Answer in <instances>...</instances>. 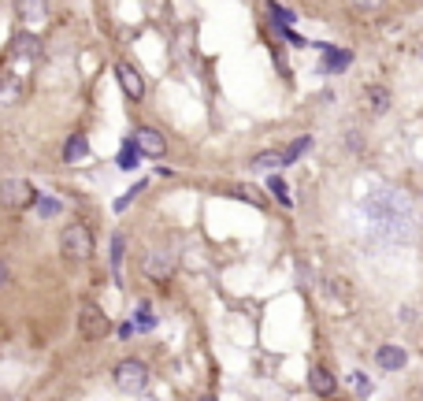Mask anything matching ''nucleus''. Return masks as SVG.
Wrapping results in <instances>:
<instances>
[{
	"instance_id": "24",
	"label": "nucleus",
	"mask_w": 423,
	"mask_h": 401,
	"mask_svg": "<svg viewBox=\"0 0 423 401\" xmlns=\"http://www.w3.org/2000/svg\"><path fill=\"white\" fill-rule=\"evenodd\" d=\"M353 387L356 394H371V379H364V371H353Z\"/></svg>"
},
{
	"instance_id": "20",
	"label": "nucleus",
	"mask_w": 423,
	"mask_h": 401,
	"mask_svg": "<svg viewBox=\"0 0 423 401\" xmlns=\"http://www.w3.org/2000/svg\"><path fill=\"white\" fill-rule=\"evenodd\" d=\"M268 190L282 200V205H290V200H293V197H290V186H286V182H282L279 175H271V179H268Z\"/></svg>"
},
{
	"instance_id": "9",
	"label": "nucleus",
	"mask_w": 423,
	"mask_h": 401,
	"mask_svg": "<svg viewBox=\"0 0 423 401\" xmlns=\"http://www.w3.org/2000/svg\"><path fill=\"white\" fill-rule=\"evenodd\" d=\"M375 360H379V368H386V371H398V368L409 364V353H404L401 345H379Z\"/></svg>"
},
{
	"instance_id": "27",
	"label": "nucleus",
	"mask_w": 423,
	"mask_h": 401,
	"mask_svg": "<svg viewBox=\"0 0 423 401\" xmlns=\"http://www.w3.org/2000/svg\"><path fill=\"white\" fill-rule=\"evenodd\" d=\"M201 401H216V398H201Z\"/></svg>"
},
{
	"instance_id": "7",
	"label": "nucleus",
	"mask_w": 423,
	"mask_h": 401,
	"mask_svg": "<svg viewBox=\"0 0 423 401\" xmlns=\"http://www.w3.org/2000/svg\"><path fill=\"white\" fill-rule=\"evenodd\" d=\"M115 78H119V86H123V93L130 97V100H141L145 97V78H141V71H137L134 63L119 60L115 63Z\"/></svg>"
},
{
	"instance_id": "15",
	"label": "nucleus",
	"mask_w": 423,
	"mask_h": 401,
	"mask_svg": "<svg viewBox=\"0 0 423 401\" xmlns=\"http://www.w3.org/2000/svg\"><path fill=\"white\" fill-rule=\"evenodd\" d=\"M286 163V157L282 152H260V157H253V171H275Z\"/></svg>"
},
{
	"instance_id": "2",
	"label": "nucleus",
	"mask_w": 423,
	"mask_h": 401,
	"mask_svg": "<svg viewBox=\"0 0 423 401\" xmlns=\"http://www.w3.org/2000/svg\"><path fill=\"white\" fill-rule=\"evenodd\" d=\"M112 379H115V387L123 390V394H141V390L149 387V368H145L141 360H119Z\"/></svg>"
},
{
	"instance_id": "1",
	"label": "nucleus",
	"mask_w": 423,
	"mask_h": 401,
	"mask_svg": "<svg viewBox=\"0 0 423 401\" xmlns=\"http://www.w3.org/2000/svg\"><path fill=\"white\" fill-rule=\"evenodd\" d=\"M60 249L67 260H89L93 257V234L86 223H67L60 234Z\"/></svg>"
},
{
	"instance_id": "21",
	"label": "nucleus",
	"mask_w": 423,
	"mask_h": 401,
	"mask_svg": "<svg viewBox=\"0 0 423 401\" xmlns=\"http://www.w3.org/2000/svg\"><path fill=\"white\" fill-rule=\"evenodd\" d=\"M134 163H137V145H134V141H126V145H123V152H119V168L130 171Z\"/></svg>"
},
{
	"instance_id": "4",
	"label": "nucleus",
	"mask_w": 423,
	"mask_h": 401,
	"mask_svg": "<svg viewBox=\"0 0 423 401\" xmlns=\"http://www.w3.org/2000/svg\"><path fill=\"white\" fill-rule=\"evenodd\" d=\"M0 205L30 208V205H38V190H34L26 179H4V182H0Z\"/></svg>"
},
{
	"instance_id": "3",
	"label": "nucleus",
	"mask_w": 423,
	"mask_h": 401,
	"mask_svg": "<svg viewBox=\"0 0 423 401\" xmlns=\"http://www.w3.org/2000/svg\"><path fill=\"white\" fill-rule=\"evenodd\" d=\"M108 331H112V320H108V316L100 312L97 305H82V308H78V334H82L86 342L108 339Z\"/></svg>"
},
{
	"instance_id": "16",
	"label": "nucleus",
	"mask_w": 423,
	"mask_h": 401,
	"mask_svg": "<svg viewBox=\"0 0 423 401\" xmlns=\"http://www.w3.org/2000/svg\"><path fill=\"white\" fill-rule=\"evenodd\" d=\"M134 323L141 327V331H152V327H156V316H152V305H149V301H141V305L134 308Z\"/></svg>"
},
{
	"instance_id": "14",
	"label": "nucleus",
	"mask_w": 423,
	"mask_h": 401,
	"mask_svg": "<svg viewBox=\"0 0 423 401\" xmlns=\"http://www.w3.org/2000/svg\"><path fill=\"white\" fill-rule=\"evenodd\" d=\"M89 152V145H86V134H71L67 138V145H63V160L67 163H75V160H82Z\"/></svg>"
},
{
	"instance_id": "17",
	"label": "nucleus",
	"mask_w": 423,
	"mask_h": 401,
	"mask_svg": "<svg viewBox=\"0 0 423 401\" xmlns=\"http://www.w3.org/2000/svg\"><path fill=\"white\" fill-rule=\"evenodd\" d=\"M271 19H275V26H279V30H290V23L297 19V15H293L290 8H282V4H271Z\"/></svg>"
},
{
	"instance_id": "26",
	"label": "nucleus",
	"mask_w": 423,
	"mask_h": 401,
	"mask_svg": "<svg viewBox=\"0 0 423 401\" xmlns=\"http://www.w3.org/2000/svg\"><path fill=\"white\" fill-rule=\"evenodd\" d=\"M8 282H12V268H8V260L0 257V290H4Z\"/></svg>"
},
{
	"instance_id": "13",
	"label": "nucleus",
	"mask_w": 423,
	"mask_h": 401,
	"mask_svg": "<svg viewBox=\"0 0 423 401\" xmlns=\"http://www.w3.org/2000/svg\"><path fill=\"white\" fill-rule=\"evenodd\" d=\"M364 100H367V108H371V115H386V112H390V89H382V86H367Z\"/></svg>"
},
{
	"instance_id": "12",
	"label": "nucleus",
	"mask_w": 423,
	"mask_h": 401,
	"mask_svg": "<svg viewBox=\"0 0 423 401\" xmlns=\"http://www.w3.org/2000/svg\"><path fill=\"white\" fill-rule=\"evenodd\" d=\"M323 49V63H319V71H345L349 63H353V52H338L334 45H319Z\"/></svg>"
},
{
	"instance_id": "6",
	"label": "nucleus",
	"mask_w": 423,
	"mask_h": 401,
	"mask_svg": "<svg viewBox=\"0 0 423 401\" xmlns=\"http://www.w3.org/2000/svg\"><path fill=\"white\" fill-rule=\"evenodd\" d=\"M134 145H137L141 157H152V160H160L163 152H168V138H163L156 126H141V130H134Z\"/></svg>"
},
{
	"instance_id": "22",
	"label": "nucleus",
	"mask_w": 423,
	"mask_h": 401,
	"mask_svg": "<svg viewBox=\"0 0 423 401\" xmlns=\"http://www.w3.org/2000/svg\"><path fill=\"white\" fill-rule=\"evenodd\" d=\"M60 208H63V200H60V197H41V200H38V212L45 216V220H49V216H56Z\"/></svg>"
},
{
	"instance_id": "10",
	"label": "nucleus",
	"mask_w": 423,
	"mask_h": 401,
	"mask_svg": "<svg viewBox=\"0 0 423 401\" xmlns=\"http://www.w3.org/2000/svg\"><path fill=\"white\" fill-rule=\"evenodd\" d=\"M23 89H26V82L15 78L12 71H4V75H0V104H15V100L23 97Z\"/></svg>"
},
{
	"instance_id": "23",
	"label": "nucleus",
	"mask_w": 423,
	"mask_h": 401,
	"mask_svg": "<svg viewBox=\"0 0 423 401\" xmlns=\"http://www.w3.org/2000/svg\"><path fill=\"white\" fill-rule=\"evenodd\" d=\"M137 194H145V182H134V186H130V190H126V194H123V197H119V200H115V212H123V208H126V205H130V200H134Z\"/></svg>"
},
{
	"instance_id": "8",
	"label": "nucleus",
	"mask_w": 423,
	"mask_h": 401,
	"mask_svg": "<svg viewBox=\"0 0 423 401\" xmlns=\"http://www.w3.org/2000/svg\"><path fill=\"white\" fill-rule=\"evenodd\" d=\"M174 271V257L171 253H152V257H145V275L156 279V282H163Z\"/></svg>"
},
{
	"instance_id": "11",
	"label": "nucleus",
	"mask_w": 423,
	"mask_h": 401,
	"mask_svg": "<svg viewBox=\"0 0 423 401\" xmlns=\"http://www.w3.org/2000/svg\"><path fill=\"white\" fill-rule=\"evenodd\" d=\"M308 387H312V394L330 398V394H334V387H338V382H334V376H330L327 368H312V371H308Z\"/></svg>"
},
{
	"instance_id": "28",
	"label": "nucleus",
	"mask_w": 423,
	"mask_h": 401,
	"mask_svg": "<svg viewBox=\"0 0 423 401\" xmlns=\"http://www.w3.org/2000/svg\"><path fill=\"white\" fill-rule=\"evenodd\" d=\"M420 56H423V52H420Z\"/></svg>"
},
{
	"instance_id": "18",
	"label": "nucleus",
	"mask_w": 423,
	"mask_h": 401,
	"mask_svg": "<svg viewBox=\"0 0 423 401\" xmlns=\"http://www.w3.org/2000/svg\"><path fill=\"white\" fill-rule=\"evenodd\" d=\"M123 249H126V242L119 238H112V271H115V282H119V271H123Z\"/></svg>"
},
{
	"instance_id": "19",
	"label": "nucleus",
	"mask_w": 423,
	"mask_h": 401,
	"mask_svg": "<svg viewBox=\"0 0 423 401\" xmlns=\"http://www.w3.org/2000/svg\"><path fill=\"white\" fill-rule=\"evenodd\" d=\"M308 149H312V138H308V134H305V138H297V141H293V145H290V149H286V152H282V157H286V163H290V160H297V157H305V152H308Z\"/></svg>"
},
{
	"instance_id": "5",
	"label": "nucleus",
	"mask_w": 423,
	"mask_h": 401,
	"mask_svg": "<svg viewBox=\"0 0 423 401\" xmlns=\"http://www.w3.org/2000/svg\"><path fill=\"white\" fill-rule=\"evenodd\" d=\"M38 38H19L15 41V49H12V75L15 78H30V71H34V63H38Z\"/></svg>"
},
{
	"instance_id": "25",
	"label": "nucleus",
	"mask_w": 423,
	"mask_h": 401,
	"mask_svg": "<svg viewBox=\"0 0 423 401\" xmlns=\"http://www.w3.org/2000/svg\"><path fill=\"white\" fill-rule=\"evenodd\" d=\"M238 197H245V200H253V205H264V197L256 194V190H249V186H238Z\"/></svg>"
}]
</instances>
